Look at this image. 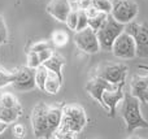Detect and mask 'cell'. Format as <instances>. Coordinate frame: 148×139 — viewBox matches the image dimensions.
Instances as JSON below:
<instances>
[{"label":"cell","mask_w":148,"mask_h":139,"mask_svg":"<svg viewBox=\"0 0 148 139\" xmlns=\"http://www.w3.org/2000/svg\"><path fill=\"white\" fill-rule=\"evenodd\" d=\"M62 108L52 107L44 101L38 103L31 112V126L36 138H53L61 122Z\"/></svg>","instance_id":"cell-1"},{"label":"cell","mask_w":148,"mask_h":139,"mask_svg":"<svg viewBox=\"0 0 148 139\" xmlns=\"http://www.w3.org/2000/svg\"><path fill=\"white\" fill-rule=\"evenodd\" d=\"M87 124L84 109L78 104H65L59 130L53 138H75Z\"/></svg>","instance_id":"cell-2"},{"label":"cell","mask_w":148,"mask_h":139,"mask_svg":"<svg viewBox=\"0 0 148 139\" xmlns=\"http://www.w3.org/2000/svg\"><path fill=\"white\" fill-rule=\"evenodd\" d=\"M121 116L126 124L127 133H133L136 129H148V121L143 117L140 111V100L131 92H126L122 100Z\"/></svg>","instance_id":"cell-3"},{"label":"cell","mask_w":148,"mask_h":139,"mask_svg":"<svg viewBox=\"0 0 148 139\" xmlns=\"http://www.w3.org/2000/svg\"><path fill=\"white\" fill-rule=\"evenodd\" d=\"M123 31H125V25L118 22V21H116L110 14L108 16L107 21H105L101 27L96 31L101 51H105V52L112 51L114 40Z\"/></svg>","instance_id":"cell-4"},{"label":"cell","mask_w":148,"mask_h":139,"mask_svg":"<svg viewBox=\"0 0 148 139\" xmlns=\"http://www.w3.org/2000/svg\"><path fill=\"white\" fill-rule=\"evenodd\" d=\"M125 31L129 33L135 40L136 56L142 59L148 57V22L138 23L135 21L126 23Z\"/></svg>","instance_id":"cell-5"},{"label":"cell","mask_w":148,"mask_h":139,"mask_svg":"<svg viewBox=\"0 0 148 139\" xmlns=\"http://www.w3.org/2000/svg\"><path fill=\"white\" fill-rule=\"evenodd\" d=\"M129 74V68L125 64L118 62H105L97 68L96 75L117 86H125Z\"/></svg>","instance_id":"cell-6"},{"label":"cell","mask_w":148,"mask_h":139,"mask_svg":"<svg viewBox=\"0 0 148 139\" xmlns=\"http://www.w3.org/2000/svg\"><path fill=\"white\" fill-rule=\"evenodd\" d=\"M138 13L139 7L134 0H112L110 16L123 25L135 20Z\"/></svg>","instance_id":"cell-7"},{"label":"cell","mask_w":148,"mask_h":139,"mask_svg":"<svg viewBox=\"0 0 148 139\" xmlns=\"http://www.w3.org/2000/svg\"><path fill=\"white\" fill-rule=\"evenodd\" d=\"M74 43L78 47V49L83 51L84 53H97L101 49L96 31L90 26L81 31H75Z\"/></svg>","instance_id":"cell-8"},{"label":"cell","mask_w":148,"mask_h":139,"mask_svg":"<svg viewBox=\"0 0 148 139\" xmlns=\"http://www.w3.org/2000/svg\"><path fill=\"white\" fill-rule=\"evenodd\" d=\"M12 86L20 92H27L36 87L35 83V69L30 66H22L13 70Z\"/></svg>","instance_id":"cell-9"},{"label":"cell","mask_w":148,"mask_h":139,"mask_svg":"<svg viewBox=\"0 0 148 139\" xmlns=\"http://www.w3.org/2000/svg\"><path fill=\"white\" fill-rule=\"evenodd\" d=\"M112 53L117 59H122V60L134 59L136 56V46L134 38L129 33L123 31L113 43Z\"/></svg>","instance_id":"cell-10"},{"label":"cell","mask_w":148,"mask_h":139,"mask_svg":"<svg viewBox=\"0 0 148 139\" xmlns=\"http://www.w3.org/2000/svg\"><path fill=\"white\" fill-rule=\"evenodd\" d=\"M123 87H116V88H109V90H105L103 92L101 96V105L109 112L110 116H114L116 114V109L117 105L123 100L125 98V92L122 90Z\"/></svg>","instance_id":"cell-11"},{"label":"cell","mask_w":148,"mask_h":139,"mask_svg":"<svg viewBox=\"0 0 148 139\" xmlns=\"http://www.w3.org/2000/svg\"><path fill=\"white\" fill-rule=\"evenodd\" d=\"M116 87H123V86H117V85H113V83L108 82L105 81L104 78L101 77H95L92 78L91 81H88L86 85V91L88 92L90 96L95 99L97 103H101V96H103V92L105 90H109V88H116Z\"/></svg>","instance_id":"cell-12"},{"label":"cell","mask_w":148,"mask_h":139,"mask_svg":"<svg viewBox=\"0 0 148 139\" xmlns=\"http://www.w3.org/2000/svg\"><path fill=\"white\" fill-rule=\"evenodd\" d=\"M73 9L70 0H51L47 5V13L51 14L55 20L60 22H65Z\"/></svg>","instance_id":"cell-13"},{"label":"cell","mask_w":148,"mask_h":139,"mask_svg":"<svg viewBox=\"0 0 148 139\" xmlns=\"http://www.w3.org/2000/svg\"><path fill=\"white\" fill-rule=\"evenodd\" d=\"M148 88V73L147 74H135L131 79L130 92L140 100L143 94Z\"/></svg>","instance_id":"cell-14"},{"label":"cell","mask_w":148,"mask_h":139,"mask_svg":"<svg viewBox=\"0 0 148 139\" xmlns=\"http://www.w3.org/2000/svg\"><path fill=\"white\" fill-rule=\"evenodd\" d=\"M22 114V107H4L0 104V120L7 124H14Z\"/></svg>","instance_id":"cell-15"},{"label":"cell","mask_w":148,"mask_h":139,"mask_svg":"<svg viewBox=\"0 0 148 139\" xmlns=\"http://www.w3.org/2000/svg\"><path fill=\"white\" fill-rule=\"evenodd\" d=\"M43 65L49 70V72L56 73L57 75L62 77V66L65 65V59L61 56V55L53 53L48 60L43 62Z\"/></svg>","instance_id":"cell-16"},{"label":"cell","mask_w":148,"mask_h":139,"mask_svg":"<svg viewBox=\"0 0 148 139\" xmlns=\"http://www.w3.org/2000/svg\"><path fill=\"white\" fill-rule=\"evenodd\" d=\"M61 82H62V77L48 70V77H47L46 85H44V92L51 94V95L57 94L60 91V88H61Z\"/></svg>","instance_id":"cell-17"},{"label":"cell","mask_w":148,"mask_h":139,"mask_svg":"<svg viewBox=\"0 0 148 139\" xmlns=\"http://www.w3.org/2000/svg\"><path fill=\"white\" fill-rule=\"evenodd\" d=\"M47 77H48V69L43 64L39 65L35 69V83L39 90L44 91V85H46Z\"/></svg>","instance_id":"cell-18"},{"label":"cell","mask_w":148,"mask_h":139,"mask_svg":"<svg viewBox=\"0 0 148 139\" xmlns=\"http://www.w3.org/2000/svg\"><path fill=\"white\" fill-rule=\"evenodd\" d=\"M108 13H104V12H97L96 14L91 16V17H88V26L91 29H94L95 31H97L100 27L103 26V23L107 21L108 18Z\"/></svg>","instance_id":"cell-19"},{"label":"cell","mask_w":148,"mask_h":139,"mask_svg":"<svg viewBox=\"0 0 148 139\" xmlns=\"http://www.w3.org/2000/svg\"><path fill=\"white\" fill-rule=\"evenodd\" d=\"M0 104L4 107H10V108L21 105L20 101L17 100V98L10 92H1L0 94Z\"/></svg>","instance_id":"cell-20"},{"label":"cell","mask_w":148,"mask_h":139,"mask_svg":"<svg viewBox=\"0 0 148 139\" xmlns=\"http://www.w3.org/2000/svg\"><path fill=\"white\" fill-rule=\"evenodd\" d=\"M92 7L99 12H104L110 14L112 10V1L110 0H92Z\"/></svg>","instance_id":"cell-21"},{"label":"cell","mask_w":148,"mask_h":139,"mask_svg":"<svg viewBox=\"0 0 148 139\" xmlns=\"http://www.w3.org/2000/svg\"><path fill=\"white\" fill-rule=\"evenodd\" d=\"M13 81V72L5 70L0 66V88L5 87L8 85H12Z\"/></svg>","instance_id":"cell-22"},{"label":"cell","mask_w":148,"mask_h":139,"mask_svg":"<svg viewBox=\"0 0 148 139\" xmlns=\"http://www.w3.org/2000/svg\"><path fill=\"white\" fill-rule=\"evenodd\" d=\"M86 27H88V16L86 13V9H78V23L75 31H81Z\"/></svg>","instance_id":"cell-23"},{"label":"cell","mask_w":148,"mask_h":139,"mask_svg":"<svg viewBox=\"0 0 148 139\" xmlns=\"http://www.w3.org/2000/svg\"><path fill=\"white\" fill-rule=\"evenodd\" d=\"M65 23H66V26L70 30H73V31L77 30V23H78V9H77V8H73V9L70 10Z\"/></svg>","instance_id":"cell-24"},{"label":"cell","mask_w":148,"mask_h":139,"mask_svg":"<svg viewBox=\"0 0 148 139\" xmlns=\"http://www.w3.org/2000/svg\"><path fill=\"white\" fill-rule=\"evenodd\" d=\"M52 42H53L56 46L61 47V46H65L68 43V35L66 33L61 30H56L53 34H52Z\"/></svg>","instance_id":"cell-25"},{"label":"cell","mask_w":148,"mask_h":139,"mask_svg":"<svg viewBox=\"0 0 148 139\" xmlns=\"http://www.w3.org/2000/svg\"><path fill=\"white\" fill-rule=\"evenodd\" d=\"M39 65H42V61H40V59H39L38 52L29 51V53H27V66L36 69Z\"/></svg>","instance_id":"cell-26"},{"label":"cell","mask_w":148,"mask_h":139,"mask_svg":"<svg viewBox=\"0 0 148 139\" xmlns=\"http://www.w3.org/2000/svg\"><path fill=\"white\" fill-rule=\"evenodd\" d=\"M8 39V29L4 18L0 16V44H4Z\"/></svg>","instance_id":"cell-27"},{"label":"cell","mask_w":148,"mask_h":139,"mask_svg":"<svg viewBox=\"0 0 148 139\" xmlns=\"http://www.w3.org/2000/svg\"><path fill=\"white\" fill-rule=\"evenodd\" d=\"M49 47H51V44H49L48 42L40 40V42H36L35 44H33V46H31V48H30V51L40 52V51H43V49H46V48H49Z\"/></svg>","instance_id":"cell-28"},{"label":"cell","mask_w":148,"mask_h":139,"mask_svg":"<svg viewBox=\"0 0 148 139\" xmlns=\"http://www.w3.org/2000/svg\"><path fill=\"white\" fill-rule=\"evenodd\" d=\"M53 53H55V52H53V49H52V47H49V48H46V49H43V51L38 52L39 59H40L42 64H43V62L46 61V60H48Z\"/></svg>","instance_id":"cell-29"},{"label":"cell","mask_w":148,"mask_h":139,"mask_svg":"<svg viewBox=\"0 0 148 139\" xmlns=\"http://www.w3.org/2000/svg\"><path fill=\"white\" fill-rule=\"evenodd\" d=\"M13 134H14V137H18V138H23L26 134L25 131V126L21 124H16L14 126H13Z\"/></svg>","instance_id":"cell-30"},{"label":"cell","mask_w":148,"mask_h":139,"mask_svg":"<svg viewBox=\"0 0 148 139\" xmlns=\"http://www.w3.org/2000/svg\"><path fill=\"white\" fill-rule=\"evenodd\" d=\"M8 125H9V124H7V122H4V121H1V120H0V134H3V133L7 130Z\"/></svg>","instance_id":"cell-31"},{"label":"cell","mask_w":148,"mask_h":139,"mask_svg":"<svg viewBox=\"0 0 148 139\" xmlns=\"http://www.w3.org/2000/svg\"><path fill=\"white\" fill-rule=\"evenodd\" d=\"M140 103L148 104V88L146 90V92L143 94V96H142V99H140Z\"/></svg>","instance_id":"cell-32"},{"label":"cell","mask_w":148,"mask_h":139,"mask_svg":"<svg viewBox=\"0 0 148 139\" xmlns=\"http://www.w3.org/2000/svg\"><path fill=\"white\" fill-rule=\"evenodd\" d=\"M79 0H70V3H72V4H74V3H78Z\"/></svg>","instance_id":"cell-33"},{"label":"cell","mask_w":148,"mask_h":139,"mask_svg":"<svg viewBox=\"0 0 148 139\" xmlns=\"http://www.w3.org/2000/svg\"><path fill=\"white\" fill-rule=\"evenodd\" d=\"M142 68H143V69H147V70H148V66H142Z\"/></svg>","instance_id":"cell-34"}]
</instances>
